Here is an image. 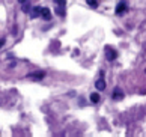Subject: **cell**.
Segmentation results:
<instances>
[{
	"label": "cell",
	"instance_id": "cell-4",
	"mask_svg": "<svg viewBox=\"0 0 146 137\" xmlns=\"http://www.w3.org/2000/svg\"><path fill=\"white\" fill-rule=\"evenodd\" d=\"M111 96H113V100H115V101H121V100H123V90L121 89V87H115Z\"/></svg>",
	"mask_w": 146,
	"mask_h": 137
},
{
	"label": "cell",
	"instance_id": "cell-3",
	"mask_svg": "<svg viewBox=\"0 0 146 137\" xmlns=\"http://www.w3.org/2000/svg\"><path fill=\"white\" fill-rule=\"evenodd\" d=\"M127 9H128V3L125 2V0H121V2L117 3V6H116V14L122 15V14L127 12Z\"/></svg>",
	"mask_w": 146,
	"mask_h": 137
},
{
	"label": "cell",
	"instance_id": "cell-7",
	"mask_svg": "<svg viewBox=\"0 0 146 137\" xmlns=\"http://www.w3.org/2000/svg\"><path fill=\"white\" fill-rule=\"evenodd\" d=\"M41 18L45 20V21H50V20H51V12H50V9H48V8H42Z\"/></svg>",
	"mask_w": 146,
	"mask_h": 137
},
{
	"label": "cell",
	"instance_id": "cell-1",
	"mask_svg": "<svg viewBox=\"0 0 146 137\" xmlns=\"http://www.w3.org/2000/svg\"><path fill=\"white\" fill-rule=\"evenodd\" d=\"M56 5V14L59 17H65V8H66V0H53Z\"/></svg>",
	"mask_w": 146,
	"mask_h": 137
},
{
	"label": "cell",
	"instance_id": "cell-6",
	"mask_svg": "<svg viewBox=\"0 0 146 137\" xmlns=\"http://www.w3.org/2000/svg\"><path fill=\"white\" fill-rule=\"evenodd\" d=\"M41 12H42V8H41V6H35V8H32V11H30V18L41 17Z\"/></svg>",
	"mask_w": 146,
	"mask_h": 137
},
{
	"label": "cell",
	"instance_id": "cell-12",
	"mask_svg": "<svg viewBox=\"0 0 146 137\" xmlns=\"http://www.w3.org/2000/svg\"><path fill=\"white\" fill-rule=\"evenodd\" d=\"M18 2H20V3H24V2H27V0H18Z\"/></svg>",
	"mask_w": 146,
	"mask_h": 137
},
{
	"label": "cell",
	"instance_id": "cell-10",
	"mask_svg": "<svg viewBox=\"0 0 146 137\" xmlns=\"http://www.w3.org/2000/svg\"><path fill=\"white\" fill-rule=\"evenodd\" d=\"M90 101L94 104H98L100 102V94H90Z\"/></svg>",
	"mask_w": 146,
	"mask_h": 137
},
{
	"label": "cell",
	"instance_id": "cell-9",
	"mask_svg": "<svg viewBox=\"0 0 146 137\" xmlns=\"http://www.w3.org/2000/svg\"><path fill=\"white\" fill-rule=\"evenodd\" d=\"M86 3H88L92 9H96V8H98V0H86Z\"/></svg>",
	"mask_w": 146,
	"mask_h": 137
},
{
	"label": "cell",
	"instance_id": "cell-8",
	"mask_svg": "<svg viewBox=\"0 0 146 137\" xmlns=\"http://www.w3.org/2000/svg\"><path fill=\"white\" fill-rule=\"evenodd\" d=\"M95 87H96V89H98V90H104L106 89V81H104V78H98V80H96L95 81Z\"/></svg>",
	"mask_w": 146,
	"mask_h": 137
},
{
	"label": "cell",
	"instance_id": "cell-11",
	"mask_svg": "<svg viewBox=\"0 0 146 137\" xmlns=\"http://www.w3.org/2000/svg\"><path fill=\"white\" fill-rule=\"evenodd\" d=\"M29 9H30L29 2H24V3H23V12H29Z\"/></svg>",
	"mask_w": 146,
	"mask_h": 137
},
{
	"label": "cell",
	"instance_id": "cell-5",
	"mask_svg": "<svg viewBox=\"0 0 146 137\" xmlns=\"http://www.w3.org/2000/svg\"><path fill=\"white\" fill-rule=\"evenodd\" d=\"M27 77H29V78H35V80H42V78L45 77V72H44V71H38V72L29 74Z\"/></svg>",
	"mask_w": 146,
	"mask_h": 137
},
{
	"label": "cell",
	"instance_id": "cell-2",
	"mask_svg": "<svg viewBox=\"0 0 146 137\" xmlns=\"http://www.w3.org/2000/svg\"><path fill=\"white\" fill-rule=\"evenodd\" d=\"M104 53H106V59L107 60H115L116 57H117V53H116V50L113 47H110V45H106V48H104Z\"/></svg>",
	"mask_w": 146,
	"mask_h": 137
}]
</instances>
